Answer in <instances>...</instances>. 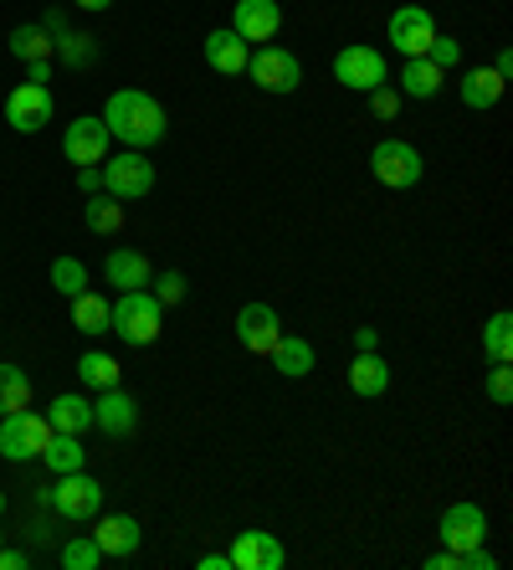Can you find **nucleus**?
Wrapping results in <instances>:
<instances>
[{
    "instance_id": "obj_21",
    "label": "nucleus",
    "mask_w": 513,
    "mask_h": 570,
    "mask_svg": "<svg viewBox=\"0 0 513 570\" xmlns=\"http://www.w3.org/2000/svg\"><path fill=\"white\" fill-rule=\"evenodd\" d=\"M267 360L277 365V375H288V381H303V375L314 371V345H308L303 334H283Z\"/></svg>"
},
{
    "instance_id": "obj_38",
    "label": "nucleus",
    "mask_w": 513,
    "mask_h": 570,
    "mask_svg": "<svg viewBox=\"0 0 513 570\" xmlns=\"http://www.w3.org/2000/svg\"><path fill=\"white\" fill-rule=\"evenodd\" d=\"M369 108H375V114H381V119H391L395 108H401V98H395L391 88H385V82H381V88H375V94H369Z\"/></svg>"
},
{
    "instance_id": "obj_6",
    "label": "nucleus",
    "mask_w": 513,
    "mask_h": 570,
    "mask_svg": "<svg viewBox=\"0 0 513 570\" xmlns=\"http://www.w3.org/2000/svg\"><path fill=\"white\" fill-rule=\"evenodd\" d=\"M247 78L257 82L263 94L288 98V94H298V82H303V62L288 52V47H257V52L247 57Z\"/></svg>"
},
{
    "instance_id": "obj_48",
    "label": "nucleus",
    "mask_w": 513,
    "mask_h": 570,
    "mask_svg": "<svg viewBox=\"0 0 513 570\" xmlns=\"http://www.w3.org/2000/svg\"><path fill=\"white\" fill-rule=\"evenodd\" d=\"M0 540H6V534H0Z\"/></svg>"
},
{
    "instance_id": "obj_40",
    "label": "nucleus",
    "mask_w": 513,
    "mask_h": 570,
    "mask_svg": "<svg viewBox=\"0 0 513 570\" xmlns=\"http://www.w3.org/2000/svg\"><path fill=\"white\" fill-rule=\"evenodd\" d=\"M27 566H31L27 550H6V544H0V570H27Z\"/></svg>"
},
{
    "instance_id": "obj_41",
    "label": "nucleus",
    "mask_w": 513,
    "mask_h": 570,
    "mask_svg": "<svg viewBox=\"0 0 513 570\" xmlns=\"http://www.w3.org/2000/svg\"><path fill=\"white\" fill-rule=\"evenodd\" d=\"M426 570H457V550H436V556H426Z\"/></svg>"
},
{
    "instance_id": "obj_8",
    "label": "nucleus",
    "mask_w": 513,
    "mask_h": 570,
    "mask_svg": "<svg viewBox=\"0 0 513 570\" xmlns=\"http://www.w3.org/2000/svg\"><path fill=\"white\" fill-rule=\"evenodd\" d=\"M62 483L57 489H47L41 499L57 509L62 519H98V509H103V483L98 478H88L78 468V473H57Z\"/></svg>"
},
{
    "instance_id": "obj_28",
    "label": "nucleus",
    "mask_w": 513,
    "mask_h": 570,
    "mask_svg": "<svg viewBox=\"0 0 513 570\" xmlns=\"http://www.w3.org/2000/svg\"><path fill=\"white\" fill-rule=\"evenodd\" d=\"M124 365L114 355H103V350H88V355H78V381L92 385V391H108V385H119Z\"/></svg>"
},
{
    "instance_id": "obj_26",
    "label": "nucleus",
    "mask_w": 513,
    "mask_h": 570,
    "mask_svg": "<svg viewBox=\"0 0 513 570\" xmlns=\"http://www.w3.org/2000/svg\"><path fill=\"white\" fill-rule=\"evenodd\" d=\"M41 463L52 468V473H78V468L88 463V448H82L72 432H52L47 448H41Z\"/></svg>"
},
{
    "instance_id": "obj_24",
    "label": "nucleus",
    "mask_w": 513,
    "mask_h": 570,
    "mask_svg": "<svg viewBox=\"0 0 513 570\" xmlns=\"http://www.w3.org/2000/svg\"><path fill=\"white\" fill-rule=\"evenodd\" d=\"M503 88H509V78H499L493 67H473V72H462V104L467 108H493L503 98Z\"/></svg>"
},
{
    "instance_id": "obj_45",
    "label": "nucleus",
    "mask_w": 513,
    "mask_h": 570,
    "mask_svg": "<svg viewBox=\"0 0 513 570\" xmlns=\"http://www.w3.org/2000/svg\"><path fill=\"white\" fill-rule=\"evenodd\" d=\"M200 570H231V560L226 556H200Z\"/></svg>"
},
{
    "instance_id": "obj_42",
    "label": "nucleus",
    "mask_w": 513,
    "mask_h": 570,
    "mask_svg": "<svg viewBox=\"0 0 513 570\" xmlns=\"http://www.w3.org/2000/svg\"><path fill=\"white\" fill-rule=\"evenodd\" d=\"M27 82H41V88H47V82H52V62H27Z\"/></svg>"
},
{
    "instance_id": "obj_47",
    "label": "nucleus",
    "mask_w": 513,
    "mask_h": 570,
    "mask_svg": "<svg viewBox=\"0 0 513 570\" xmlns=\"http://www.w3.org/2000/svg\"><path fill=\"white\" fill-rule=\"evenodd\" d=\"M0 514H6V493H0Z\"/></svg>"
},
{
    "instance_id": "obj_39",
    "label": "nucleus",
    "mask_w": 513,
    "mask_h": 570,
    "mask_svg": "<svg viewBox=\"0 0 513 570\" xmlns=\"http://www.w3.org/2000/svg\"><path fill=\"white\" fill-rule=\"evenodd\" d=\"M78 190H82V196L103 190V170H98V165H78Z\"/></svg>"
},
{
    "instance_id": "obj_9",
    "label": "nucleus",
    "mask_w": 513,
    "mask_h": 570,
    "mask_svg": "<svg viewBox=\"0 0 513 570\" xmlns=\"http://www.w3.org/2000/svg\"><path fill=\"white\" fill-rule=\"evenodd\" d=\"M52 114H57V98H52V88H41V82H16L11 98H6V124H11L16 134H41L52 124Z\"/></svg>"
},
{
    "instance_id": "obj_29",
    "label": "nucleus",
    "mask_w": 513,
    "mask_h": 570,
    "mask_svg": "<svg viewBox=\"0 0 513 570\" xmlns=\"http://www.w3.org/2000/svg\"><path fill=\"white\" fill-rule=\"evenodd\" d=\"M21 406H31V375L21 371V365H6V360H0V416L21 412Z\"/></svg>"
},
{
    "instance_id": "obj_2",
    "label": "nucleus",
    "mask_w": 513,
    "mask_h": 570,
    "mask_svg": "<svg viewBox=\"0 0 513 570\" xmlns=\"http://www.w3.org/2000/svg\"><path fill=\"white\" fill-rule=\"evenodd\" d=\"M159 324H165V304L149 288H129L114 298V334H119L124 345H134V350L155 345Z\"/></svg>"
},
{
    "instance_id": "obj_23",
    "label": "nucleus",
    "mask_w": 513,
    "mask_h": 570,
    "mask_svg": "<svg viewBox=\"0 0 513 570\" xmlns=\"http://www.w3.org/2000/svg\"><path fill=\"white\" fill-rule=\"evenodd\" d=\"M442 67L432 62V57H406V67H401V94L406 98H436L442 94Z\"/></svg>"
},
{
    "instance_id": "obj_34",
    "label": "nucleus",
    "mask_w": 513,
    "mask_h": 570,
    "mask_svg": "<svg viewBox=\"0 0 513 570\" xmlns=\"http://www.w3.org/2000/svg\"><path fill=\"white\" fill-rule=\"evenodd\" d=\"M52 288L67 293V298H78V293L88 288V267H82L78 257H57L52 263Z\"/></svg>"
},
{
    "instance_id": "obj_12",
    "label": "nucleus",
    "mask_w": 513,
    "mask_h": 570,
    "mask_svg": "<svg viewBox=\"0 0 513 570\" xmlns=\"http://www.w3.org/2000/svg\"><path fill=\"white\" fill-rule=\"evenodd\" d=\"M108 145H114V134H108L103 119H72L62 134V155L72 159V165H103L108 159Z\"/></svg>"
},
{
    "instance_id": "obj_3",
    "label": "nucleus",
    "mask_w": 513,
    "mask_h": 570,
    "mask_svg": "<svg viewBox=\"0 0 513 570\" xmlns=\"http://www.w3.org/2000/svg\"><path fill=\"white\" fill-rule=\"evenodd\" d=\"M369 170H375V180L391 190H411L422 186L426 175V159L416 145H406V139H381V145L369 149Z\"/></svg>"
},
{
    "instance_id": "obj_14",
    "label": "nucleus",
    "mask_w": 513,
    "mask_h": 570,
    "mask_svg": "<svg viewBox=\"0 0 513 570\" xmlns=\"http://www.w3.org/2000/svg\"><path fill=\"white\" fill-rule=\"evenodd\" d=\"M226 560H231V570H283L288 550H283L277 534H267V530H241L237 544L226 550Z\"/></svg>"
},
{
    "instance_id": "obj_20",
    "label": "nucleus",
    "mask_w": 513,
    "mask_h": 570,
    "mask_svg": "<svg viewBox=\"0 0 513 570\" xmlns=\"http://www.w3.org/2000/svg\"><path fill=\"white\" fill-rule=\"evenodd\" d=\"M349 391H355V396H385V391H391V365H385L375 350H355Z\"/></svg>"
},
{
    "instance_id": "obj_33",
    "label": "nucleus",
    "mask_w": 513,
    "mask_h": 570,
    "mask_svg": "<svg viewBox=\"0 0 513 570\" xmlns=\"http://www.w3.org/2000/svg\"><path fill=\"white\" fill-rule=\"evenodd\" d=\"M62 560L67 570H98L103 566V550H98V540H92V534H72V540L62 544Z\"/></svg>"
},
{
    "instance_id": "obj_22",
    "label": "nucleus",
    "mask_w": 513,
    "mask_h": 570,
    "mask_svg": "<svg viewBox=\"0 0 513 570\" xmlns=\"http://www.w3.org/2000/svg\"><path fill=\"white\" fill-rule=\"evenodd\" d=\"M72 324H78L82 334H114V304H108L103 293L82 288L78 298H72Z\"/></svg>"
},
{
    "instance_id": "obj_46",
    "label": "nucleus",
    "mask_w": 513,
    "mask_h": 570,
    "mask_svg": "<svg viewBox=\"0 0 513 570\" xmlns=\"http://www.w3.org/2000/svg\"><path fill=\"white\" fill-rule=\"evenodd\" d=\"M72 6H82V11H108L114 0H72Z\"/></svg>"
},
{
    "instance_id": "obj_1",
    "label": "nucleus",
    "mask_w": 513,
    "mask_h": 570,
    "mask_svg": "<svg viewBox=\"0 0 513 570\" xmlns=\"http://www.w3.org/2000/svg\"><path fill=\"white\" fill-rule=\"evenodd\" d=\"M103 124H108V134H114V139H124L129 149H149V145H159V139L170 134L165 108H159L145 88H119V94H108Z\"/></svg>"
},
{
    "instance_id": "obj_4",
    "label": "nucleus",
    "mask_w": 513,
    "mask_h": 570,
    "mask_svg": "<svg viewBox=\"0 0 513 570\" xmlns=\"http://www.w3.org/2000/svg\"><path fill=\"white\" fill-rule=\"evenodd\" d=\"M98 170H103V190L114 200H145L155 190V159L145 149H124V155L103 159Z\"/></svg>"
},
{
    "instance_id": "obj_25",
    "label": "nucleus",
    "mask_w": 513,
    "mask_h": 570,
    "mask_svg": "<svg viewBox=\"0 0 513 570\" xmlns=\"http://www.w3.org/2000/svg\"><path fill=\"white\" fill-rule=\"evenodd\" d=\"M47 422H52V432H72V438H82V432L92 426V401L57 396L52 406H47Z\"/></svg>"
},
{
    "instance_id": "obj_27",
    "label": "nucleus",
    "mask_w": 513,
    "mask_h": 570,
    "mask_svg": "<svg viewBox=\"0 0 513 570\" xmlns=\"http://www.w3.org/2000/svg\"><path fill=\"white\" fill-rule=\"evenodd\" d=\"M82 222L98 232V237H114V232H124V206L108 190H92L88 206H82Z\"/></svg>"
},
{
    "instance_id": "obj_37",
    "label": "nucleus",
    "mask_w": 513,
    "mask_h": 570,
    "mask_svg": "<svg viewBox=\"0 0 513 570\" xmlns=\"http://www.w3.org/2000/svg\"><path fill=\"white\" fill-rule=\"evenodd\" d=\"M426 57H432V62L442 67V72H447V67H457V62H462V41H457V37H432Z\"/></svg>"
},
{
    "instance_id": "obj_15",
    "label": "nucleus",
    "mask_w": 513,
    "mask_h": 570,
    "mask_svg": "<svg viewBox=\"0 0 513 570\" xmlns=\"http://www.w3.org/2000/svg\"><path fill=\"white\" fill-rule=\"evenodd\" d=\"M92 426H98L103 438H129L134 426H139V401H134L129 391H119V385H108V391H98V401H92Z\"/></svg>"
},
{
    "instance_id": "obj_30",
    "label": "nucleus",
    "mask_w": 513,
    "mask_h": 570,
    "mask_svg": "<svg viewBox=\"0 0 513 570\" xmlns=\"http://www.w3.org/2000/svg\"><path fill=\"white\" fill-rule=\"evenodd\" d=\"M52 52L62 57L67 67H92V62H98V47H92L88 31H57V37H52Z\"/></svg>"
},
{
    "instance_id": "obj_19",
    "label": "nucleus",
    "mask_w": 513,
    "mask_h": 570,
    "mask_svg": "<svg viewBox=\"0 0 513 570\" xmlns=\"http://www.w3.org/2000/svg\"><path fill=\"white\" fill-rule=\"evenodd\" d=\"M103 278H108V288L129 293V288H149L155 267H149L145 253H134V247H114V253H108V263H103Z\"/></svg>"
},
{
    "instance_id": "obj_18",
    "label": "nucleus",
    "mask_w": 513,
    "mask_h": 570,
    "mask_svg": "<svg viewBox=\"0 0 513 570\" xmlns=\"http://www.w3.org/2000/svg\"><path fill=\"white\" fill-rule=\"evenodd\" d=\"M92 540H98L103 560H124V556H134V550L145 544V530H139V519L134 514H108V519H98Z\"/></svg>"
},
{
    "instance_id": "obj_44",
    "label": "nucleus",
    "mask_w": 513,
    "mask_h": 570,
    "mask_svg": "<svg viewBox=\"0 0 513 570\" xmlns=\"http://www.w3.org/2000/svg\"><path fill=\"white\" fill-rule=\"evenodd\" d=\"M493 72H499V78H513V52H509V47L493 57Z\"/></svg>"
},
{
    "instance_id": "obj_5",
    "label": "nucleus",
    "mask_w": 513,
    "mask_h": 570,
    "mask_svg": "<svg viewBox=\"0 0 513 570\" xmlns=\"http://www.w3.org/2000/svg\"><path fill=\"white\" fill-rule=\"evenodd\" d=\"M47 438H52V422L41 412H6L0 416V458H11V463H27V458H41V448H47Z\"/></svg>"
},
{
    "instance_id": "obj_16",
    "label": "nucleus",
    "mask_w": 513,
    "mask_h": 570,
    "mask_svg": "<svg viewBox=\"0 0 513 570\" xmlns=\"http://www.w3.org/2000/svg\"><path fill=\"white\" fill-rule=\"evenodd\" d=\"M200 52H206V67L221 72V78H241L247 72V57H251V41H241L231 27L211 31V37L200 41Z\"/></svg>"
},
{
    "instance_id": "obj_31",
    "label": "nucleus",
    "mask_w": 513,
    "mask_h": 570,
    "mask_svg": "<svg viewBox=\"0 0 513 570\" xmlns=\"http://www.w3.org/2000/svg\"><path fill=\"white\" fill-rule=\"evenodd\" d=\"M483 350H487V360H493V365H503V360L513 355V318L503 314V308L483 324Z\"/></svg>"
},
{
    "instance_id": "obj_36",
    "label": "nucleus",
    "mask_w": 513,
    "mask_h": 570,
    "mask_svg": "<svg viewBox=\"0 0 513 570\" xmlns=\"http://www.w3.org/2000/svg\"><path fill=\"white\" fill-rule=\"evenodd\" d=\"M487 401H493V406H509V401H513V371H509V360L487 371Z\"/></svg>"
},
{
    "instance_id": "obj_35",
    "label": "nucleus",
    "mask_w": 513,
    "mask_h": 570,
    "mask_svg": "<svg viewBox=\"0 0 513 570\" xmlns=\"http://www.w3.org/2000/svg\"><path fill=\"white\" fill-rule=\"evenodd\" d=\"M185 288H190V283H185V273H175V267H170V273H159V278H155V298H159V304H165V308L185 304Z\"/></svg>"
},
{
    "instance_id": "obj_11",
    "label": "nucleus",
    "mask_w": 513,
    "mask_h": 570,
    "mask_svg": "<svg viewBox=\"0 0 513 570\" xmlns=\"http://www.w3.org/2000/svg\"><path fill=\"white\" fill-rule=\"evenodd\" d=\"M487 540V514L483 504H447L442 509V550H477Z\"/></svg>"
},
{
    "instance_id": "obj_13",
    "label": "nucleus",
    "mask_w": 513,
    "mask_h": 570,
    "mask_svg": "<svg viewBox=\"0 0 513 570\" xmlns=\"http://www.w3.org/2000/svg\"><path fill=\"white\" fill-rule=\"evenodd\" d=\"M237 340H241V350L247 355H273V345L283 340V318H277V308L273 304H247L237 314Z\"/></svg>"
},
{
    "instance_id": "obj_32",
    "label": "nucleus",
    "mask_w": 513,
    "mask_h": 570,
    "mask_svg": "<svg viewBox=\"0 0 513 570\" xmlns=\"http://www.w3.org/2000/svg\"><path fill=\"white\" fill-rule=\"evenodd\" d=\"M11 52L21 57V62H47V57H52V37H47V27H16Z\"/></svg>"
},
{
    "instance_id": "obj_10",
    "label": "nucleus",
    "mask_w": 513,
    "mask_h": 570,
    "mask_svg": "<svg viewBox=\"0 0 513 570\" xmlns=\"http://www.w3.org/2000/svg\"><path fill=\"white\" fill-rule=\"evenodd\" d=\"M385 37H391V47L401 57H426V47H432V37H436V21L426 6H401V11L391 16Z\"/></svg>"
},
{
    "instance_id": "obj_7",
    "label": "nucleus",
    "mask_w": 513,
    "mask_h": 570,
    "mask_svg": "<svg viewBox=\"0 0 513 570\" xmlns=\"http://www.w3.org/2000/svg\"><path fill=\"white\" fill-rule=\"evenodd\" d=\"M334 82H339V88H349V94H375L381 82H391L385 52H375V47H365V41L344 47V52L334 57Z\"/></svg>"
},
{
    "instance_id": "obj_17",
    "label": "nucleus",
    "mask_w": 513,
    "mask_h": 570,
    "mask_svg": "<svg viewBox=\"0 0 513 570\" xmlns=\"http://www.w3.org/2000/svg\"><path fill=\"white\" fill-rule=\"evenodd\" d=\"M277 27H283V6L277 0H237V11H231V31L241 41H273Z\"/></svg>"
},
{
    "instance_id": "obj_43",
    "label": "nucleus",
    "mask_w": 513,
    "mask_h": 570,
    "mask_svg": "<svg viewBox=\"0 0 513 570\" xmlns=\"http://www.w3.org/2000/svg\"><path fill=\"white\" fill-rule=\"evenodd\" d=\"M375 345H381V330L359 324V330H355V350H375Z\"/></svg>"
}]
</instances>
